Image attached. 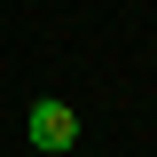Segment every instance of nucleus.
Returning <instances> with one entry per match:
<instances>
[{
	"label": "nucleus",
	"mask_w": 157,
	"mask_h": 157,
	"mask_svg": "<svg viewBox=\"0 0 157 157\" xmlns=\"http://www.w3.org/2000/svg\"><path fill=\"white\" fill-rule=\"evenodd\" d=\"M24 126H32L39 157H71V141H78V110H71V102H55V94H39Z\"/></svg>",
	"instance_id": "obj_1"
}]
</instances>
